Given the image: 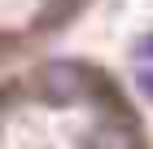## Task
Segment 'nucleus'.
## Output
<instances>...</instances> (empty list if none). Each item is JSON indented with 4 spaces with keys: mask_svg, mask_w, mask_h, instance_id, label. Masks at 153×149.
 <instances>
[{
    "mask_svg": "<svg viewBox=\"0 0 153 149\" xmlns=\"http://www.w3.org/2000/svg\"><path fill=\"white\" fill-rule=\"evenodd\" d=\"M136 83H140V92L153 101V70H149V66H140V70H136Z\"/></svg>",
    "mask_w": 153,
    "mask_h": 149,
    "instance_id": "obj_1",
    "label": "nucleus"
}]
</instances>
